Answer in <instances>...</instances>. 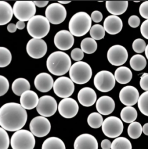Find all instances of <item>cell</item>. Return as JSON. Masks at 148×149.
Returning <instances> with one entry per match:
<instances>
[{"label":"cell","instance_id":"74e56055","mask_svg":"<svg viewBox=\"0 0 148 149\" xmlns=\"http://www.w3.org/2000/svg\"><path fill=\"white\" fill-rule=\"evenodd\" d=\"M138 107L140 112L148 117V91L140 95L138 101Z\"/></svg>","mask_w":148,"mask_h":149},{"label":"cell","instance_id":"ba28073f","mask_svg":"<svg viewBox=\"0 0 148 149\" xmlns=\"http://www.w3.org/2000/svg\"><path fill=\"white\" fill-rule=\"evenodd\" d=\"M122 121L116 116H110L105 118L102 125L104 134L110 138H118L123 132Z\"/></svg>","mask_w":148,"mask_h":149},{"label":"cell","instance_id":"836d02e7","mask_svg":"<svg viewBox=\"0 0 148 149\" xmlns=\"http://www.w3.org/2000/svg\"><path fill=\"white\" fill-rule=\"evenodd\" d=\"M127 132L128 136L133 139L139 138L142 132V127L141 124L137 121L130 123L128 127Z\"/></svg>","mask_w":148,"mask_h":149},{"label":"cell","instance_id":"e0dca14e","mask_svg":"<svg viewBox=\"0 0 148 149\" xmlns=\"http://www.w3.org/2000/svg\"><path fill=\"white\" fill-rule=\"evenodd\" d=\"M140 97L138 90L132 86L124 87L119 93L120 102L127 107H132L138 103Z\"/></svg>","mask_w":148,"mask_h":149},{"label":"cell","instance_id":"d4e9b609","mask_svg":"<svg viewBox=\"0 0 148 149\" xmlns=\"http://www.w3.org/2000/svg\"><path fill=\"white\" fill-rule=\"evenodd\" d=\"M107 10L114 16L123 14L127 9L128 2L127 1H107L105 2Z\"/></svg>","mask_w":148,"mask_h":149},{"label":"cell","instance_id":"7bdbcfd3","mask_svg":"<svg viewBox=\"0 0 148 149\" xmlns=\"http://www.w3.org/2000/svg\"><path fill=\"white\" fill-rule=\"evenodd\" d=\"M140 19L136 15L131 16L128 20V23L132 28H137L140 26Z\"/></svg>","mask_w":148,"mask_h":149},{"label":"cell","instance_id":"8992f818","mask_svg":"<svg viewBox=\"0 0 148 149\" xmlns=\"http://www.w3.org/2000/svg\"><path fill=\"white\" fill-rule=\"evenodd\" d=\"M69 74L70 79L74 83L81 85L90 80L93 72L91 68L87 63L78 61L71 66Z\"/></svg>","mask_w":148,"mask_h":149},{"label":"cell","instance_id":"bcb514c9","mask_svg":"<svg viewBox=\"0 0 148 149\" xmlns=\"http://www.w3.org/2000/svg\"><path fill=\"white\" fill-rule=\"evenodd\" d=\"M91 19L95 23H99L102 21L103 15L102 13L98 10H94L91 14Z\"/></svg>","mask_w":148,"mask_h":149},{"label":"cell","instance_id":"4dcf8cb0","mask_svg":"<svg viewBox=\"0 0 148 149\" xmlns=\"http://www.w3.org/2000/svg\"><path fill=\"white\" fill-rule=\"evenodd\" d=\"M130 65L134 71H141L146 67L147 60L142 55L135 54L131 58Z\"/></svg>","mask_w":148,"mask_h":149},{"label":"cell","instance_id":"816d5d0a","mask_svg":"<svg viewBox=\"0 0 148 149\" xmlns=\"http://www.w3.org/2000/svg\"><path fill=\"white\" fill-rule=\"evenodd\" d=\"M26 25L24 22H22V21H18L16 23V27L17 28V29L19 30H23L24 29Z\"/></svg>","mask_w":148,"mask_h":149},{"label":"cell","instance_id":"6da1fadb","mask_svg":"<svg viewBox=\"0 0 148 149\" xmlns=\"http://www.w3.org/2000/svg\"><path fill=\"white\" fill-rule=\"evenodd\" d=\"M27 113L22 106L16 102H9L0 108V125L6 131L20 130L27 120Z\"/></svg>","mask_w":148,"mask_h":149},{"label":"cell","instance_id":"9f6ffc18","mask_svg":"<svg viewBox=\"0 0 148 149\" xmlns=\"http://www.w3.org/2000/svg\"><path fill=\"white\" fill-rule=\"evenodd\" d=\"M134 2H140V1H134Z\"/></svg>","mask_w":148,"mask_h":149},{"label":"cell","instance_id":"8fae6325","mask_svg":"<svg viewBox=\"0 0 148 149\" xmlns=\"http://www.w3.org/2000/svg\"><path fill=\"white\" fill-rule=\"evenodd\" d=\"M45 16L51 24L57 25L66 19L67 10L63 5L58 2L52 3L46 8Z\"/></svg>","mask_w":148,"mask_h":149},{"label":"cell","instance_id":"f546056e","mask_svg":"<svg viewBox=\"0 0 148 149\" xmlns=\"http://www.w3.org/2000/svg\"><path fill=\"white\" fill-rule=\"evenodd\" d=\"M42 149H66L64 142L57 137H50L43 143Z\"/></svg>","mask_w":148,"mask_h":149},{"label":"cell","instance_id":"8d00e7d4","mask_svg":"<svg viewBox=\"0 0 148 149\" xmlns=\"http://www.w3.org/2000/svg\"><path fill=\"white\" fill-rule=\"evenodd\" d=\"M90 34L91 38L94 40H101L105 37V30L103 26L94 24L90 30Z\"/></svg>","mask_w":148,"mask_h":149},{"label":"cell","instance_id":"44dd1931","mask_svg":"<svg viewBox=\"0 0 148 149\" xmlns=\"http://www.w3.org/2000/svg\"><path fill=\"white\" fill-rule=\"evenodd\" d=\"M77 100L82 106L90 107L96 103L97 101V94L93 88L90 87H84L79 91Z\"/></svg>","mask_w":148,"mask_h":149},{"label":"cell","instance_id":"5b68a950","mask_svg":"<svg viewBox=\"0 0 148 149\" xmlns=\"http://www.w3.org/2000/svg\"><path fill=\"white\" fill-rule=\"evenodd\" d=\"M35 145L34 135L26 130L16 131L11 137L10 145L12 149H34Z\"/></svg>","mask_w":148,"mask_h":149},{"label":"cell","instance_id":"603a6c76","mask_svg":"<svg viewBox=\"0 0 148 149\" xmlns=\"http://www.w3.org/2000/svg\"><path fill=\"white\" fill-rule=\"evenodd\" d=\"M96 108L99 113L107 116L113 112L115 108V103L111 97L104 95L97 100L96 104Z\"/></svg>","mask_w":148,"mask_h":149},{"label":"cell","instance_id":"f1b7e54d","mask_svg":"<svg viewBox=\"0 0 148 149\" xmlns=\"http://www.w3.org/2000/svg\"><path fill=\"white\" fill-rule=\"evenodd\" d=\"M137 110L133 107H126L120 112V117L123 121L126 123H132L137 118Z\"/></svg>","mask_w":148,"mask_h":149},{"label":"cell","instance_id":"30bf717a","mask_svg":"<svg viewBox=\"0 0 148 149\" xmlns=\"http://www.w3.org/2000/svg\"><path fill=\"white\" fill-rule=\"evenodd\" d=\"M53 88L56 95L64 99L69 98L73 95L75 90V85L71 79L61 76L56 80Z\"/></svg>","mask_w":148,"mask_h":149},{"label":"cell","instance_id":"cb8c5ba5","mask_svg":"<svg viewBox=\"0 0 148 149\" xmlns=\"http://www.w3.org/2000/svg\"><path fill=\"white\" fill-rule=\"evenodd\" d=\"M39 100V98L36 92L28 90L20 96V105L23 108L27 110H31L37 108Z\"/></svg>","mask_w":148,"mask_h":149},{"label":"cell","instance_id":"d6986e66","mask_svg":"<svg viewBox=\"0 0 148 149\" xmlns=\"http://www.w3.org/2000/svg\"><path fill=\"white\" fill-rule=\"evenodd\" d=\"M74 149H98V143L92 135L83 134L76 138L74 142Z\"/></svg>","mask_w":148,"mask_h":149},{"label":"cell","instance_id":"2e32d148","mask_svg":"<svg viewBox=\"0 0 148 149\" xmlns=\"http://www.w3.org/2000/svg\"><path fill=\"white\" fill-rule=\"evenodd\" d=\"M60 114L66 118L74 117L79 111V105L77 102L71 98L63 99L58 105Z\"/></svg>","mask_w":148,"mask_h":149},{"label":"cell","instance_id":"db71d44e","mask_svg":"<svg viewBox=\"0 0 148 149\" xmlns=\"http://www.w3.org/2000/svg\"><path fill=\"white\" fill-rule=\"evenodd\" d=\"M71 1H58V3L61 4V5H64V4H67L70 3Z\"/></svg>","mask_w":148,"mask_h":149},{"label":"cell","instance_id":"7c38bea8","mask_svg":"<svg viewBox=\"0 0 148 149\" xmlns=\"http://www.w3.org/2000/svg\"><path fill=\"white\" fill-rule=\"evenodd\" d=\"M30 130L32 134L38 138L46 136L51 130L49 120L43 116H37L33 118L30 123Z\"/></svg>","mask_w":148,"mask_h":149},{"label":"cell","instance_id":"f5cc1de1","mask_svg":"<svg viewBox=\"0 0 148 149\" xmlns=\"http://www.w3.org/2000/svg\"><path fill=\"white\" fill-rule=\"evenodd\" d=\"M142 132L145 135L148 136V123L145 124L142 127Z\"/></svg>","mask_w":148,"mask_h":149},{"label":"cell","instance_id":"c3c4849f","mask_svg":"<svg viewBox=\"0 0 148 149\" xmlns=\"http://www.w3.org/2000/svg\"><path fill=\"white\" fill-rule=\"evenodd\" d=\"M111 141L108 139H104L101 143V147L102 149H111Z\"/></svg>","mask_w":148,"mask_h":149},{"label":"cell","instance_id":"ac0fdd59","mask_svg":"<svg viewBox=\"0 0 148 149\" xmlns=\"http://www.w3.org/2000/svg\"><path fill=\"white\" fill-rule=\"evenodd\" d=\"M74 36L67 30H61L57 33L54 38L56 47L60 50H68L74 45Z\"/></svg>","mask_w":148,"mask_h":149},{"label":"cell","instance_id":"ffe728a7","mask_svg":"<svg viewBox=\"0 0 148 149\" xmlns=\"http://www.w3.org/2000/svg\"><path fill=\"white\" fill-rule=\"evenodd\" d=\"M54 80L52 76L43 72L38 74L34 80V85L37 90L42 93L49 91L54 85Z\"/></svg>","mask_w":148,"mask_h":149},{"label":"cell","instance_id":"7402d4cb","mask_svg":"<svg viewBox=\"0 0 148 149\" xmlns=\"http://www.w3.org/2000/svg\"><path fill=\"white\" fill-rule=\"evenodd\" d=\"M104 28L105 31L110 35L117 34L122 30V20L119 16H109L104 22Z\"/></svg>","mask_w":148,"mask_h":149},{"label":"cell","instance_id":"ab89813d","mask_svg":"<svg viewBox=\"0 0 148 149\" xmlns=\"http://www.w3.org/2000/svg\"><path fill=\"white\" fill-rule=\"evenodd\" d=\"M0 139H1V145L0 149H8L10 145V139L8 133L6 130L0 128Z\"/></svg>","mask_w":148,"mask_h":149},{"label":"cell","instance_id":"d590c367","mask_svg":"<svg viewBox=\"0 0 148 149\" xmlns=\"http://www.w3.org/2000/svg\"><path fill=\"white\" fill-rule=\"evenodd\" d=\"M12 61V54L9 49L4 47H0V67L9 65Z\"/></svg>","mask_w":148,"mask_h":149},{"label":"cell","instance_id":"9a60e30c","mask_svg":"<svg viewBox=\"0 0 148 149\" xmlns=\"http://www.w3.org/2000/svg\"><path fill=\"white\" fill-rule=\"evenodd\" d=\"M26 50L30 57L33 58L39 59L42 58L46 54L47 46L44 40L33 38L28 42Z\"/></svg>","mask_w":148,"mask_h":149},{"label":"cell","instance_id":"f6af8a7d","mask_svg":"<svg viewBox=\"0 0 148 149\" xmlns=\"http://www.w3.org/2000/svg\"><path fill=\"white\" fill-rule=\"evenodd\" d=\"M140 86L143 90L146 91H148V74L144 73L141 77L140 79Z\"/></svg>","mask_w":148,"mask_h":149},{"label":"cell","instance_id":"d6a6232c","mask_svg":"<svg viewBox=\"0 0 148 149\" xmlns=\"http://www.w3.org/2000/svg\"><path fill=\"white\" fill-rule=\"evenodd\" d=\"M103 122L104 120L102 115L97 112L90 113L87 117V123L92 128H99L102 126Z\"/></svg>","mask_w":148,"mask_h":149},{"label":"cell","instance_id":"ee69618b","mask_svg":"<svg viewBox=\"0 0 148 149\" xmlns=\"http://www.w3.org/2000/svg\"><path fill=\"white\" fill-rule=\"evenodd\" d=\"M140 15L144 19H148V1L142 2L140 6Z\"/></svg>","mask_w":148,"mask_h":149},{"label":"cell","instance_id":"681fc988","mask_svg":"<svg viewBox=\"0 0 148 149\" xmlns=\"http://www.w3.org/2000/svg\"><path fill=\"white\" fill-rule=\"evenodd\" d=\"M36 6H37L39 8H43L46 6L48 3V1H34Z\"/></svg>","mask_w":148,"mask_h":149},{"label":"cell","instance_id":"5bb4252c","mask_svg":"<svg viewBox=\"0 0 148 149\" xmlns=\"http://www.w3.org/2000/svg\"><path fill=\"white\" fill-rule=\"evenodd\" d=\"M107 58L112 65L121 66L125 64L128 59L127 50L121 45H113L108 51Z\"/></svg>","mask_w":148,"mask_h":149},{"label":"cell","instance_id":"4fadbf2b","mask_svg":"<svg viewBox=\"0 0 148 149\" xmlns=\"http://www.w3.org/2000/svg\"><path fill=\"white\" fill-rule=\"evenodd\" d=\"M37 111L40 116L49 117L53 116L58 109L56 100L50 95H44L39 98Z\"/></svg>","mask_w":148,"mask_h":149},{"label":"cell","instance_id":"7a4b0ae2","mask_svg":"<svg viewBox=\"0 0 148 149\" xmlns=\"http://www.w3.org/2000/svg\"><path fill=\"white\" fill-rule=\"evenodd\" d=\"M48 71L56 76H62L67 74L71 67V60L70 56L61 51L53 52L46 61Z\"/></svg>","mask_w":148,"mask_h":149},{"label":"cell","instance_id":"e575fe53","mask_svg":"<svg viewBox=\"0 0 148 149\" xmlns=\"http://www.w3.org/2000/svg\"><path fill=\"white\" fill-rule=\"evenodd\" d=\"M111 149H132V145L127 138L118 137L112 142Z\"/></svg>","mask_w":148,"mask_h":149},{"label":"cell","instance_id":"60d3db41","mask_svg":"<svg viewBox=\"0 0 148 149\" xmlns=\"http://www.w3.org/2000/svg\"><path fill=\"white\" fill-rule=\"evenodd\" d=\"M9 88V83L8 80L2 75L0 76V96L5 95Z\"/></svg>","mask_w":148,"mask_h":149},{"label":"cell","instance_id":"f35d334b","mask_svg":"<svg viewBox=\"0 0 148 149\" xmlns=\"http://www.w3.org/2000/svg\"><path fill=\"white\" fill-rule=\"evenodd\" d=\"M147 44L145 40L141 38H138L134 40L133 43L132 47L133 50L137 53H142L145 51Z\"/></svg>","mask_w":148,"mask_h":149},{"label":"cell","instance_id":"484cf974","mask_svg":"<svg viewBox=\"0 0 148 149\" xmlns=\"http://www.w3.org/2000/svg\"><path fill=\"white\" fill-rule=\"evenodd\" d=\"M13 10L11 5L6 1H0V25L3 26L12 20Z\"/></svg>","mask_w":148,"mask_h":149},{"label":"cell","instance_id":"7dc6e473","mask_svg":"<svg viewBox=\"0 0 148 149\" xmlns=\"http://www.w3.org/2000/svg\"><path fill=\"white\" fill-rule=\"evenodd\" d=\"M141 33L145 39H148V19L145 20L141 26Z\"/></svg>","mask_w":148,"mask_h":149},{"label":"cell","instance_id":"4316f807","mask_svg":"<svg viewBox=\"0 0 148 149\" xmlns=\"http://www.w3.org/2000/svg\"><path fill=\"white\" fill-rule=\"evenodd\" d=\"M116 80L120 84H126L128 83L132 79L133 74L131 71L126 67H120L114 72Z\"/></svg>","mask_w":148,"mask_h":149},{"label":"cell","instance_id":"f907efd6","mask_svg":"<svg viewBox=\"0 0 148 149\" xmlns=\"http://www.w3.org/2000/svg\"><path fill=\"white\" fill-rule=\"evenodd\" d=\"M17 28L16 27V24H15L13 23H10L7 26V30L8 32L10 33H13L16 31Z\"/></svg>","mask_w":148,"mask_h":149},{"label":"cell","instance_id":"83f0119b","mask_svg":"<svg viewBox=\"0 0 148 149\" xmlns=\"http://www.w3.org/2000/svg\"><path fill=\"white\" fill-rule=\"evenodd\" d=\"M30 84L29 81L24 78H18L14 80L12 84L13 93L17 95L21 96L26 91L30 90Z\"/></svg>","mask_w":148,"mask_h":149},{"label":"cell","instance_id":"9c48e42d","mask_svg":"<svg viewBox=\"0 0 148 149\" xmlns=\"http://www.w3.org/2000/svg\"><path fill=\"white\" fill-rule=\"evenodd\" d=\"M116 79L114 76L108 71H101L95 75L94 84L100 91L107 93L111 91L114 87Z\"/></svg>","mask_w":148,"mask_h":149},{"label":"cell","instance_id":"277c9868","mask_svg":"<svg viewBox=\"0 0 148 149\" xmlns=\"http://www.w3.org/2000/svg\"><path fill=\"white\" fill-rule=\"evenodd\" d=\"M50 28V22L46 17L42 15L34 16L27 24L28 33L35 39L45 37L48 34Z\"/></svg>","mask_w":148,"mask_h":149},{"label":"cell","instance_id":"1f68e13d","mask_svg":"<svg viewBox=\"0 0 148 149\" xmlns=\"http://www.w3.org/2000/svg\"><path fill=\"white\" fill-rule=\"evenodd\" d=\"M97 43L96 40L91 38L83 39L80 43V47L82 51L86 54H93L97 49Z\"/></svg>","mask_w":148,"mask_h":149},{"label":"cell","instance_id":"b9f144b4","mask_svg":"<svg viewBox=\"0 0 148 149\" xmlns=\"http://www.w3.org/2000/svg\"><path fill=\"white\" fill-rule=\"evenodd\" d=\"M71 57L75 61H80L84 57V52L81 49L75 48L71 53Z\"/></svg>","mask_w":148,"mask_h":149},{"label":"cell","instance_id":"11a10c76","mask_svg":"<svg viewBox=\"0 0 148 149\" xmlns=\"http://www.w3.org/2000/svg\"><path fill=\"white\" fill-rule=\"evenodd\" d=\"M145 56L147 58V59L148 60V45L147 46V47H146V49H145Z\"/></svg>","mask_w":148,"mask_h":149},{"label":"cell","instance_id":"52a82bcc","mask_svg":"<svg viewBox=\"0 0 148 149\" xmlns=\"http://www.w3.org/2000/svg\"><path fill=\"white\" fill-rule=\"evenodd\" d=\"M13 14L19 21H29L36 13V6L34 1H17L13 7Z\"/></svg>","mask_w":148,"mask_h":149},{"label":"cell","instance_id":"3957f363","mask_svg":"<svg viewBox=\"0 0 148 149\" xmlns=\"http://www.w3.org/2000/svg\"><path fill=\"white\" fill-rule=\"evenodd\" d=\"M92 20L86 12H79L71 18L68 28L70 32L75 37H80L86 35L91 28Z\"/></svg>","mask_w":148,"mask_h":149}]
</instances>
